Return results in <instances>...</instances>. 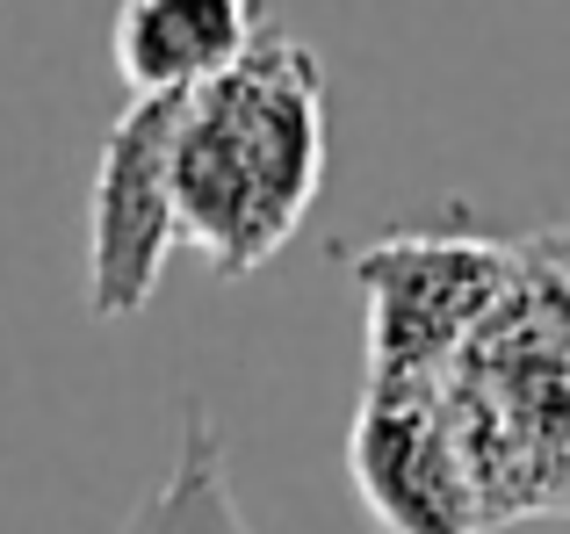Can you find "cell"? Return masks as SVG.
I'll list each match as a JSON object with an SVG mask.
<instances>
[{"label":"cell","instance_id":"1","mask_svg":"<svg viewBox=\"0 0 570 534\" xmlns=\"http://www.w3.org/2000/svg\"><path fill=\"white\" fill-rule=\"evenodd\" d=\"M174 225L209 275L238 281L296 239L325 181V72L311 43L261 29L246 58L174 109Z\"/></svg>","mask_w":570,"mask_h":534},{"label":"cell","instance_id":"2","mask_svg":"<svg viewBox=\"0 0 570 534\" xmlns=\"http://www.w3.org/2000/svg\"><path fill=\"white\" fill-rule=\"evenodd\" d=\"M570 318H563V231L520 239V275L484 325L441 368V405L470 469L476 527L542 521L570 498Z\"/></svg>","mask_w":570,"mask_h":534},{"label":"cell","instance_id":"3","mask_svg":"<svg viewBox=\"0 0 570 534\" xmlns=\"http://www.w3.org/2000/svg\"><path fill=\"white\" fill-rule=\"evenodd\" d=\"M347 275L368 304V376H441L513 289L520 246L470 231H390L354 246Z\"/></svg>","mask_w":570,"mask_h":534},{"label":"cell","instance_id":"4","mask_svg":"<svg viewBox=\"0 0 570 534\" xmlns=\"http://www.w3.org/2000/svg\"><path fill=\"white\" fill-rule=\"evenodd\" d=\"M174 109L181 95H130L95 152L87 196V310L101 325L138 318L167 275L181 225H174Z\"/></svg>","mask_w":570,"mask_h":534},{"label":"cell","instance_id":"5","mask_svg":"<svg viewBox=\"0 0 570 534\" xmlns=\"http://www.w3.org/2000/svg\"><path fill=\"white\" fill-rule=\"evenodd\" d=\"M347 469L383 534H484L433 376H368Z\"/></svg>","mask_w":570,"mask_h":534},{"label":"cell","instance_id":"6","mask_svg":"<svg viewBox=\"0 0 570 534\" xmlns=\"http://www.w3.org/2000/svg\"><path fill=\"white\" fill-rule=\"evenodd\" d=\"M267 8L253 0H130L116 8L109 51L130 95H195L203 80L232 72L261 43Z\"/></svg>","mask_w":570,"mask_h":534},{"label":"cell","instance_id":"7","mask_svg":"<svg viewBox=\"0 0 570 534\" xmlns=\"http://www.w3.org/2000/svg\"><path fill=\"white\" fill-rule=\"evenodd\" d=\"M116 534H253L232 492V448H224V426L209 419L203 397H188V426L181 448H174L167 477L130 506V521Z\"/></svg>","mask_w":570,"mask_h":534}]
</instances>
